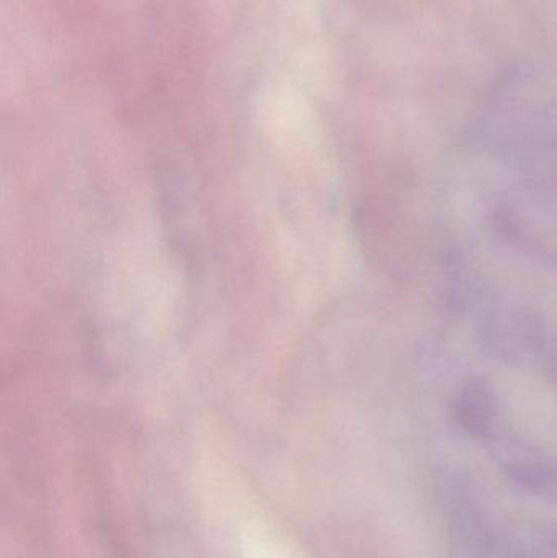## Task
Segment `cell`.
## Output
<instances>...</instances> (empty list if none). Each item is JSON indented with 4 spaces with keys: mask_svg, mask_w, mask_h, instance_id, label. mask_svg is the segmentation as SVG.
<instances>
[{
    "mask_svg": "<svg viewBox=\"0 0 557 558\" xmlns=\"http://www.w3.org/2000/svg\"><path fill=\"white\" fill-rule=\"evenodd\" d=\"M453 415L458 425L471 435L484 436L499 415V399L484 377H470L455 396Z\"/></svg>",
    "mask_w": 557,
    "mask_h": 558,
    "instance_id": "6da1fadb",
    "label": "cell"
},
{
    "mask_svg": "<svg viewBox=\"0 0 557 558\" xmlns=\"http://www.w3.org/2000/svg\"><path fill=\"white\" fill-rule=\"evenodd\" d=\"M529 344L543 373L557 387V331L546 330L542 324H529Z\"/></svg>",
    "mask_w": 557,
    "mask_h": 558,
    "instance_id": "7a4b0ae2",
    "label": "cell"
}]
</instances>
